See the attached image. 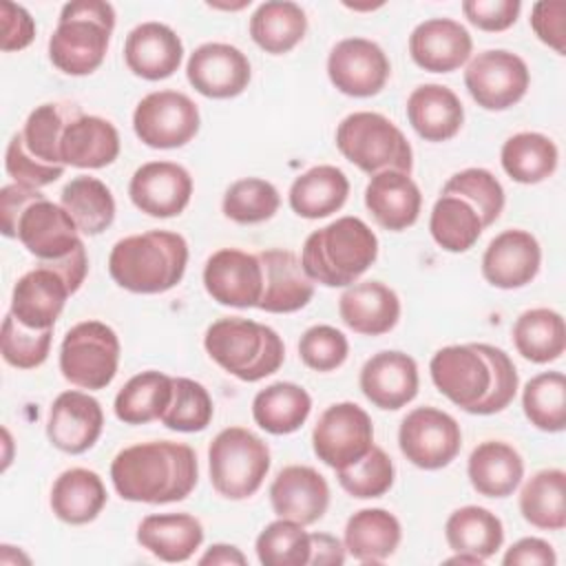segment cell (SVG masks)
<instances>
[{
    "label": "cell",
    "instance_id": "cell-1",
    "mask_svg": "<svg viewBox=\"0 0 566 566\" xmlns=\"http://www.w3.org/2000/svg\"><path fill=\"white\" fill-rule=\"evenodd\" d=\"M429 371L442 396L478 416L506 409L520 382L509 354L486 343L447 345L433 354Z\"/></svg>",
    "mask_w": 566,
    "mask_h": 566
},
{
    "label": "cell",
    "instance_id": "cell-2",
    "mask_svg": "<svg viewBox=\"0 0 566 566\" xmlns=\"http://www.w3.org/2000/svg\"><path fill=\"white\" fill-rule=\"evenodd\" d=\"M197 478L195 451L184 442L170 440L126 447L111 464L113 486L128 502H179L192 493Z\"/></svg>",
    "mask_w": 566,
    "mask_h": 566
},
{
    "label": "cell",
    "instance_id": "cell-3",
    "mask_svg": "<svg viewBox=\"0 0 566 566\" xmlns=\"http://www.w3.org/2000/svg\"><path fill=\"white\" fill-rule=\"evenodd\" d=\"M188 265V243L170 230H148L119 239L108 256L113 281L135 294H159L175 287Z\"/></svg>",
    "mask_w": 566,
    "mask_h": 566
},
{
    "label": "cell",
    "instance_id": "cell-4",
    "mask_svg": "<svg viewBox=\"0 0 566 566\" xmlns=\"http://www.w3.org/2000/svg\"><path fill=\"white\" fill-rule=\"evenodd\" d=\"M376 256L374 230L358 217H340L305 239L301 263L314 283L347 287L371 268Z\"/></svg>",
    "mask_w": 566,
    "mask_h": 566
},
{
    "label": "cell",
    "instance_id": "cell-5",
    "mask_svg": "<svg viewBox=\"0 0 566 566\" xmlns=\"http://www.w3.org/2000/svg\"><path fill=\"white\" fill-rule=\"evenodd\" d=\"M71 214L44 195L24 206L15 221V239L35 256L40 265L57 270L73 292L84 283L88 259Z\"/></svg>",
    "mask_w": 566,
    "mask_h": 566
},
{
    "label": "cell",
    "instance_id": "cell-6",
    "mask_svg": "<svg viewBox=\"0 0 566 566\" xmlns=\"http://www.w3.org/2000/svg\"><path fill=\"white\" fill-rule=\"evenodd\" d=\"M115 9L104 0H73L60 11L49 40V57L66 75H88L106 57Z\"/></svg>",
    "mask_w": 566,
    "mask_h": 566
},
{
    "label": "cell",
    "instance_id": "cell-7",
    "mask_svg": "<svg viewBox=\"0 0 566 566\" xmlns=\"http://www.w3.org/2000/svg\"><path fill=\"white\" fill-rule=\"evenodd\" d=\"M203 347L219 367L245 382L274 374L285 358V345L272 327L241 316L214 321L206 329Z\"/></svg>",
    "mask_w": 566,
    "mask_h": 566
},
{
    "label": "cell",
    "instance_id": "cell-8",
    "mask_svg": "<svg viewBox=\"0 0 566 566\" xmlns=\"http://www.w3.org/2000/svg\"><path fill=\"white\" fill-rule=\"evenodd\" d=\"M340 155L367 175L382 170L411 172L413 153L402 130L380 113L358 111L347 115L336 128Z\"/></svg>",
    "mask_w": 566,
    "mask_h": 566
},
{
    "label": "cell",
    "instance_id": "cell-9",
    "mask_svg": "<svg viewBox=\"0 0 566 566\" xmlns=\"http://www.w3.org/2000/svg\"><path fill=\"white\" fill-rule=\"evenodd\" d=\"M212 489L228 500H245L259 491L270 471V449L252 431L228 427L208 449Z\"/></svg>",
    "mask_w": 566,
    "mask_h": 566
},
{
    "label": "cell",
    "instance_id": "cell-10",
    "mask_svg": "<svg viewBox=\"0 0 566 566\" xmlns=\"http://www.w3.org/2000/svg\"><path fill=\"white\" fill-rule=\"evenodd\" d=\"M119 365V338L102 321L73 325L60 347L62 376L82 389H104L113 382Z\"/></svg>",
    "mask_w": 566,
    "mask_h": 566
},
{
    "label": "cell",
    "instance_id": "cell-11",
    "mask_svg": "<svg viewBox=\"0 0 566 566\" xmlns=\"http://www.w3.org/2000/svg\"><path fill=\"white\" fill-rule=\"evenodd\" d=\"M312 447L318 460L336 471L356 464L374 447L369 413L347 400L329 405L314 424Z\"/></svg>",
    "mask_w": 566,
    "mask_h": 566
},
{
    "label": "cell",
    "instance_id": "cell-12",
    "mask_svg": "<svg viewBox=\"0 0 566 566\" xmlns=\"http://www.w3.org/2000/svg\"><path fill=\"white\" fill-rule=\"evenodd\" d=\"M398 444L411 464L424 471H436L455 460L462 447V431L455 418L447 411L416 407L400 422Z\"/></svg>",
    "mask_w": 566,
    "mask_h": 566
},
{
    "label": "cell",
    "instance_id": "cell-13",
    "mask_svg": "<svg viewBox=\"0 0 566 566\" xmlns=\"http://www.w3.org/2000/svg\"><path fill=\"white\" fill-rule=\"evenodd\" d=\"M199 108L179 91H155L133 113L135 135L150 148H179L199 133Z\"/></svg>",
    "mask_w": 566,
    "mask_h": 566
},
{
    "label": "cell",
    "instance_id": "cell-14",
    "mask_svg": "<svg viewBox=\"0 0 566 566\" xmlns=\"http://www.w3.org/2000/svg\"><path fill=\"white\" fill-rule=\"evenodd\" d=\"M526 62L504 49L478 53L464 71V86L478 106L486 111H506L528 91Z\"/></svg>",
    "mask_w": 566,
    "mask_h": 566
},
{
    "label": "cell",
    "instance_id": "cell-15",
    "mask_svg": "<svg viewBox=\"0 0 566 566\" xmlns=\"http://www.w3.org/2000/svg\"><path fill=\"white\" fill-rule=\"evenodd\" d=\"M391 64L387 53L367 38H345L327 55L329 82L349 97H371L389 80Z\"/></svg>",
    "mask_w": 566,
    "mask_h": 566
},
{
    "label": "cell",
    "instance_id": "cell-16",
    "mask_svg": "<svg viewBox=\"0 0 566 566\" xmlns=\"http://www.w3.org/2000/svg\"><path fill=\"white\" fill-rule=\"evenodd\" d=\"M186 75L203 97L228 99L248 88L252 71L241 49L226 42H206L190 53Z\"/></svg>",
    "mask_w": 566,
    "mask_h": 566
},
{
    "label": "cell",
    "instance_id": "cell-17",
    "mask_svg": "<svg viewBox=\"0 0 566 566\" xmlns=\"http://www.w3.org/2000/svg\"><path fill=\"white\" fill-rule=\"evenodd\" d=\"M203 285L212 301L230 307H256L263 292V270L256 254L221 248L208 256Z\"/></svg>",
    "mask_w": 566,
    "mask_h": 566
},
{
    "label": "cell",
    "instance_id": "cell-18",
    "mask_svg": "<svg viewBox=\"0 0 566 566\" xmlns=\"http://www.w3.org/2000/svg\"><path fill=\"white\" fill-rule=\"evenodd\" d=\"M128 195L148 217H177L192 197V177L175 161H148L133 172Z\"/></svg>",
    "mask_w": 566,
    "mask_h": 566
},
{
    "label": "cell",
    "instance_id": "cell-19",
    "mask_svg": "<svg viewBox=\"0 0 566 566\" xmlns=\"http://www.w3.org/2000/svg\"><path fill=\"white\" fill-rule=\"evenodd\" d=\"M104 427V411L99 402L84 391H62L49 411L46 436L49 442L71 455L88 451Z\"/></svg>",
    "mask_w": 566,
    "mask_h": 566
},
{
    "label": "cell",
    "instance_id": "cell-20",
    "mask_svg": "<svg viewBox=\"0 0 566 566\" xmlns=\"http://www.w3.org/2000/svg\"><path fill=\"white\" fill-rule=\"evenodd\" d=\"M542 263L537 239L528 230H504L486 245L482 254V276L500 290L528 285Z\"/></svg>",
    "mask_w": 566,
    "mask_h": 566
},
{
    "label": "cell",
    "instance_id": "cell-21",
    "mask_svg": "<svg viewBox=\"0 0 566 566\" xmlns=\"http://www.w3.org/2000/svg\"><path fill=\"white\" fill-rule=\"evenodd\" d=\"M69 294L73 292L66 279L57 270L38 263L35 270L15 281L9 312L27 327L53 329Z\"/></svg>",
    "mask_w": 566,
    "mask_h": 566
},
{
    "label": "cell",
    "instance_id": "cell-22",
    "mask_svg": "<svg viewBox=\"0 0 566 566\" xmlns=\"http://www.w3.org/2000/svg\"><path fill=\"white\" fill-rule=\"evenodd\" d=\"M270 502L279 517L307 526L325 515L329 506V486L316 469L292 464L281 469L272 480Z\"/></svg>",
    "mask_w": 566,
    "mask_h": 566
},
{
    "label": "cell",
    "instance_id": "cell-23",
    "mask_svg": "<svg viewBox=\"0 0 566 566\" xmlns=\"http://www.w3.org/2000/svg\"><path fill=\"white\" fill-rule=\"evenodd\" d=\"M263 270V292L259 310L290 314L305 307L314 296V281L305 274L301 259L290 250H263L256 254Z\"/></svg>",
    "mask_w": 566,
    "mask_h": 566
},
{
    "label": "cell",
    "instance_id": "cell-24",
    "mask_svg": "<svg viewBox=\"0 0 566 566\" xmlns=\"http://www.w3.org/2000/svg\"><path fill=\"white\" fill-rule=\"evenodd\" d=\"M358 382L371 405L396 411L418 394V365L405 352H378L363 365Z\"/></svg>",
    "mask_w": 566,
    "mask_h": 566
},
{
    "label": "cell",
    "instance_id": "cell-25",
    "mask_svg": "<svg viewBox=\"0 0 566 566\" xmlns=\"http://www.w3.org/2000/svg\"><path fill=\"white\" fill-rule=\"evenodd\" d=\"M471 33L451 18H429L409 35L411 60L429 73H451L471 57Z\"/></svg>",
    "mask_w": 566,
    "mask_h": 566
},
{
    "label": "cell",
    "instance_id": "cell-26",
    "mask_svg": "<svg viewBox=\"0 0 566 566\" xmlns=\"http://www.w3.org/2000/svg\"><path fill=\"white\" fill-rule=\"evenodd\" d=\"M181 57V38L168 24L142 22L126 35L124 60L137 77L166 80L179 69Z\"/></svg>",
    "mask_w": 566,
    "mask_h": 566
},
{
    "label": "cell",
    "instance_id": "cell-27",
    "mask_svg": "<svg viewBox=\"0 0 566 566\" xmlns=\"http://www.w3.org/2000/svg\"><path fill=\"white\" fill-rule=\"evenodd\" d=\"M340 321L365 336H380L396 327L400 318L398 294L380 281L352 283L338 298Z\"/></svg>",
    "mask_w": 566,
    "mask_h": 566
},
{
    "label": "cell",
    "instance_id": "cell-28",
    "mask_svg": "<svg viewBox=\"0 0 566 566\" xmlns=\"http://www.w3.org/2000/svg\"><path fill=\"white\" fill-rule=\"evenodd\" d=\"M365 206L385 230L400 232L418 221L422 195L418 184L400 170L371 175L365 188Z\"/></svg>",
    "mask_w": 566,
    "mask_h": 566
},
{
    "label": "cell",
    "instance_id": "cell-29",
    "mask_svg": "<svg viewBox=\"0 0 566 566\" xmlns=\"http://www.w3.org/2000/svg\"><path fill=\"white\" fill-rule=\"evenodd\" d=\"M119 155L117 128L97 115L80 113L73 117L60 139L62 166L75 168H104Z\"/></svg>",
    "mask_w": 566,
    "mask_h": 566
},
{
    "label": "cell",
    "instance_id": "cell-30",
    "mask_svg": "<svg viewBox=\"0 0 566 566\" xmlns=\"http://www.w3.org/2000/svg\"><path fill=\"white\" fill-rule=\"evenodd\" d=\"M407 119L427 142H447L464 124L460 97L442 84H420L407 99Z\"/></svg>",
    "mask_w": 566,
    "mask_h": 566
},
{
    "label": "cell",
    "instance_id": "cell-31",
    "mask_svg": "<svg viewBox=\"0 0 566 566\" xmlns=\"http://www.w3.org/2000/svg\"><path fill=\"white\" fill-rule=\"evenodd\" d=\"M142 548L161 562H186L203 542V526L190 513H153L137 526Z\"/></svg>",
    "mask_w": 566,
    "mask_h": 566
},
{
    "label": "cell",
    "instance_id": "cell-32",
    "mask_svg": "<svg viewBox=\"0 0 566 566\" xmlns=\"http://www.w3.org/2000/svg\"><path fill=\"white\" fill-rule=\"evenodd\" d=\"M471 486L484 497L511 495L524 478L522 455L502 440L480 442L467 464Z\"/></svg>",
    "mask_w": 566,
    "mask_h": 566
},
{
    "label": "cell",
    "instance_id": "cell-33",
    "mask_svg": "<svg viewBox=\"0 0 566 566\" xmlns=\"http://www.w3.org/2000/svg\"><path fill=\"white\" fill-rule=\"evenodd\" d=\"M400 537L398 517L385 509H360L345 524V551L363 564H380L391 557Z\"/></svg>",
    "mask_w": 566,
    "mask_h": 566
},
{
    "label": "cell",
    "instance_id": "cell-34",
    "mask_svg": "<svg viewBox=\"0 0 566 566\" xmlns=\"http://www.w3.org/2000/svg\"><path fill=\"white\" fill-rule=\"evenodd\" d=\"M349 195V181L336 166H314L290 186V208L303 219H323L343 208Z\"/></svg>",
    "mask_w": 566,
    "mask_h": 566
},
{
    "label": "cell",
    "instance_id": "cell-35",
    "mask_svg": "<svg viewBox=\"0 0 566 566\" xmlns=\"http://www.w3.org/2000/svg\"><path fill=\"white\" fill-rule=\"evenodd\" d=\"M106 504V489L102 478L91 469H66L51 489V509L55 517L66 524L93 522Z\"/></svg>",
    "mask_w": 566,
    "mask_h": 566
},
{
    "label": "cell",
    "instance_id": "cell-36",
    "mask_svg": "<svg viewBox=\"0 0 566 566\" xmlns=\"http://www.w3.org/2000/svg\"><path fill=\"white\" fill-rule=\"evenodd\" d=\"M511 336L517 354L537 365L557 360L566 349L564 318L548 307L522 312L513 323Z\"/></svg>",
    "mask_w": 566,
    "mask_h": 566
},
{
    "label": "cell",
    "instance_id": "cell-37",
    "mask_svg": "<svg viewBox=\"0 0 566 566\" xmlns=\"http://www.w3.org/2000/svg\"><path fill=\"white\" fill-rule=\"evenodd\" d=\"M312 411L310 394L296 382H272L252 400L254 422L274 436L294 433Z\"/></svg>",
    "mask_w": 566,
    "mask_h": 566
},
{
    "label": "cell",
    "instance_id": "cell-38",
    "mask_svg": "<svg viewBox=\"0 0 566 566\" xmlns=\"http://www.w3.org/2000/svg\"><path fill=\"white\" fill-rule=\"evenodd\" d=\"M307 31L305 11L290 0H270L256 7L250 18V35L265 53L292 51Z\"/></svg>",
    "mask_w": 566,
    "mask_h": 566
},
{
    "label": "cell",
    "instance_id": "cell-39",
    "mask_svg": "<svg viewBox=\"0 0 566 566\" xmlns=\"http://www.w3.org/2000/svg\"><path fill=\"white\" fill-rule=\"evenodd\" d=\"M60 206L71 214L82 234H102L115 219V199L111 188L97 177H73L60 195Z\"/></svg>",
    "mask_w": 566,
    "mask_h": 566
},
{
    "label": "cell",
    "instance_id": "cell-40",
    "mask_svg": "<svg viewBox=\"0 0 566 566\" xmlns=\"http://www.w3.org/2000/svg\"><path fill=\"white\" fill-rule=\"evenodd\" d=\"M444 537L451 551L489 559L504 542V526L500 517L484 506H462L449 515Z\"/></svg>",
    "mask_w": 566,
    "mask_h": 566
},
{
    "label": "cell",
    "instance_id": "cell-41",
    "mask_svg": "<svg viewBox=\"0 0 566 566\" xmlns=\"http://www.w3.org/2000/svg\"><path fill=\"white\" fill-rule=\"evenodd\" d=\"M520 511L535 528L562 531L566 526V473L544 469L528 478L520 493Z\"/></svg>",
    "mask_w": 566,
    "mask_h": 566
},
{
    "label": "cell",
    "instance_id": "cell-42",
    "mask_svg": "<svg viewBox=\"0 0 566 566\" xmlns=\"http://www.w3.org/2000/svg\"><path fill=\"white\" fill-rule=\"evenodd\" d=\"M504 172L517 184H539L557 168V146L542 133H515L500 153Z\"/></svg>",
    "mask_w": 566,
    "mask_h": 566
},
{
    "label": "cell",
    "instance_id": "cell-43",
    "mask_svg": "<svg viewBox=\"0 0 566 566\" xmlns=\"http://www.w3.org/2000/svg\"><path fill=\"white\" fill-rule=\"evenodd\" d=\"M172 398V378L148 369L133 376L115 396V416L126 424L159 420Z\"/></svg>",
    "mask_w": 566,
    "mask_h": 566
},
{
    "label": "cell",
    "instance_id": "cell-44",
    "mask_svg": "<svg viewBox=\"0 0 566 566\" xmlns=\"http://www.w3.org/2000/svg\"><path fill=\"white\" fill-rule=\"evenodd\" d=\"M484 226L475 208L458 195H440L431 208L429 232L447 252H467L480 239Z\"/></svg>",
    "mask_w": 566,
    "mask_h": 566
},
{
    "label": "cell",
    "instance_id": "cell-45",
    "mask_svg": "<svg viewBox=\"0 0 566 566\" xmlns=\"http://www.w3.org/2000/svg\"><path fill=\"white\" fill-rule=\"evenodd\" d=\"M82 111L77 104L71 102H46L35 106L27 122L22 133L27 150L51 166H62L60 161V139L66 128V124L77 117Z\"/></svg>",
    "mask_w": 566,
    "mask_h": 566
},
{
    "label": "cell",
    "instance_id": "cell-46",
    "mask_svg": "<svg viewBox=\"0 0 566 566\" xmlns=\"http://www.w3.org/2000/svg\"><path fill=\"white\" fill-rule=\"evenodd\" d=\"M522 407L528 422L542 431L557 433L566 427V378L562 371L533 376L522 391Z\"/></svg>",
    "mask_w": 566,
    "mask_h": 566
},
{
    "label": "cell",
    "instance_id": "cell-47",
    "mask_svg": "<svg viewBox=\"0 0 566 566\" xmlns=\"http://www.w3.org/2000/svg\"><path fill=\"white\" fill-rule=\"evenodd\" d=\"M310 533L294 520L279 517L256 537V557L265 566H305L310 564Z\"/></svg>",
    "mask_w": 566,
    "mask_h": 566
},
{
    "label": "cell",
    "instance_id": "cell-48",
    "mask_svg": "<svg viewBox=\"0 0 566 566\" xmlns=\"http://www.w3.org/2000/svg\"><path fill=\"white\" fill-rule=\"evenodd\" d=\"M281 206L279 190L259 177L234 181L223 195V214L234 223H261L274 217Z\"/></svg>",
    "mask_w": 566,
    "mask_h": 566
},
{
    "label": "cell",
    "instance_id": "cell-49",
    "mask_svg": "<svg viewBox=\"0 0 566 566\" xmlns=\"http://www.w3.org/2000/svg\"><path fill=\"white\" fill-rule=\"evenodd\" d=\"M442 195H458L469 201L484 228L493 226L504 208V188L495 175L484 168H464L455 172L442 186Z\"/></svg>",
    "mask_w": 566,
    "mask_h": 566
},
{
    "label": "cell",
    "instance_id": "cell-50",
    "mask_svg": "<svg viewBox=\"0 0 566 566\" xmlns=\"http://www.w3.org/2000/svg\"><path fill=\"white\" fill-rule=\"evenodd\" d=\"M212 411V398L201 382L192 378H172V398L159 420L172 431L195 433L210 424Z\"/></svg>",
    "mask_w": 566,
    "mask_h": 566
},
{
    "label": "cell",
    "instance_id": "cell-51",
    "mask_svg": "<svg viewBox=\"0 0 566 566\" xmlns=\"http://www.w3.org/2000/svg\"><path fill=\"white\" fill-rule=\"evenodd\" d=\"M338 484L358 500L380 497L394 484V462L380 447H371L356 464L336 471Z\"/></svg>",
    "mask_w": 566,
    "mask_h": 566
},
{
    "label": "cell",
    "instance_id": "cell-52",
    "mask_svg": "<svg viewBox=\"0 0 566 566\" xmlns=\"http://www.w3.org/2000/svg\"><path fill=\"white\" fill-rule=\"evenodd\" d=\"M53 329H33L20 323L11 312L2 323V358L18 369L40 367L51 349Z\"/></svg>",
    "mask_w": 566,
    "mask_h": 566
},
{
    "label": "cell",
    "instance_id": "cell-53",
    "mask_svg": "<svg viewBox=\"0 0 566 566\" xmlns=\"http://www.w3.org/2000/svg\"><path fill=\"white\" fill-rule=\"evenodd\" d=\"M349 345L340 329L332 325H314L298 340V356L314 371H332L347 358Z\"/></svg>",
    "mask_w": 566,
    "mask_h": 566
},
{
    "label": "cell",
    "instance_id": "cell-54",
    "mask_svg": "<svg viewBox=\"0 0 566 566\" xmlns=\"http://www.w3.org/2000/svg\"><path fill=\"white\" fill-rule=\"evenodd\" d=\"M4 168L13 184H22L29 188H42L53 184L57 177H62L64 166H51L40 159H35L22 139V133H15L7 146L4 155Z\"/></svg>",
    "mask_w": 566,
    "mask_h": 566
},
{
    "label": "cell",
    "instance_id": "cell-55",
    "mask_svg": "<svg viewBox=\"0 0 566 566\" xmlns=\"http://www.w3.org/2000/svg\"><path fill=\"white\" fill-rule=\"evenodd\" d=\"M520 0H464L462 13L482 31H506L520 15Z\"/></svg>",
    "mask_w": 566,
    "mask_h": 566
},
{
    "label": "cell",
    "instance_id": "cell-56",
    "mask_svg": "<svg viewBox=\"0 0 566 566\" xmlns=\"http://www.w3.org/2000/svg\"><path fill=\"white\" fill-rule=\"evenodd\" d=\"M531 27L544 44H548L559 55H564V51H566V2H562V0L535 2L531 9Z\"/></svg>",
    "mask_w": 566,
    "mask_h": 566
},
{
    "label": "cell",
    "instance_id": "cell-57",
    "mask_svg": "<svg viewBox=\"0 0 566 566\" xmlns=\"http://www.w3.org/2000/svg\"><path fill=\"white\" fill-rule=\"evenodd\" d=\"M0 18H2V51H22L27 49L35 38V22L31 13L15 2H0Z\"/></svg>",
    "mask_w": 566,
    "mask_h": 566
},
{
    "label": "cell",
    "instance_id": "cell-58",
    "mask_svg": "<svg viewBox=\"0 0 566 566\" xmlns=\"http://www.w3.org/2000/svg\"><path fill=\"white\" fill-rule=\"evenodd\" d=\"M42 192L38 188H29L22 184H9L0 190V226L2 234L15 239V221L27 203L38 199Z\"/></svg>",
    "mask_w": 566,
    "mask_h": 566
},
{
    "label": "cell",
    "instance_id": "cell-59",
    "mask_svg": "<svg viewBox=\"0 0 566 566\" xmlns=\"http://www.w3.org/2000/svg\"><path fill=\"white\" fill-rule=\"evenodd\" d=\"M557 562V555L553 551V546L546 542V539H539V537H524L520 542H515L502 564L504 566H517V564H524V566H555Z\"/></svg>",
    "mask_w": 566,
    "mask_h": 566
},
{
    "label": "cell",
    "instance_id": "cell-60",
    "mask_svg": "<svg viewBox=\"0 0 566 566\" xmlns=\"http://www.w3.org/2000/svg\"><path fill=\"white\" fill-rule=\"evenodd\" d=\"M310 546V564L314 566H340L345 562V544L329 533H312Z\"/></svg>",
    "mask_w": 566,
    "mask_h": 566
},
{
    "label": "cell",
    "instance_id": "cell-61",
    "mask_svg": "<svg viewBox=\"0 0 566 566\" xmlns=\"http://www.w3.org/2000/svg\"><path fill=\"white\" fill-rule=\"evenodd\" d=\"M199 564H248L245 555L237 548V546H230V544H212L201 557H199Z\"/></svg>",
    "mask_w": 566,
    "mask_h": 566
},
{
    "label": "cell",
    "instance_id": "cell-62",
    "mask_svg": "<svg viewBox=\"0 0 566 566\" xmlns=\"http://www.w3.org/2000/svg\"><path fill=\"white\" fill-rule=\"evenodd\" d=\"M449 564H482L484 559L475 557V555H469V553H455V557L447 559Z\"/></svg>",
    "mask_w": 566,
    "mask_h": 566
}]
</instances>
